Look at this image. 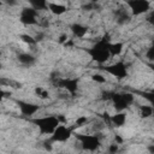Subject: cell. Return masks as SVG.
Returning a JSON list of instances; mask_svg holds the SVG:
<instances>
[{
	"label": "cell",
	"instance_id": "f1b7e54d",
	"mask_svg": "<svg viewBox=\"0 0 154 154\" xmlns=\"http://www.w3.org/2000/svg\"><path fill=\"white\" fill-rule=\"evenodd\" d=\"M108 150H109L111 153H116V152H118V143H113V144H111L109 148H108Z\"/></svg>",
	"mask_w": 154,
	"mask_h": 154
},
{
	"label": "cell",
	"instance_id": "2e32d148",
	"mask_svg": "<svg viewBox=\"0 0 154 154\" xmlns=\"http://www.w3.org/2000/svg\"><path fill=\"white\" fill-rule=\"evenodd\" d=\"M32 8L36 11H45L48 10V1L47 0H28Z\"/></svg>",
	"mask_w": 154,
	"mask_h": 154
},
{
	"label": "cell",
	"instance_id": "4fadbf2b",
	"mask_svg": "<svg viewBox=\"0 0 154 154\" xmlns=\"http://www.w3.org/2000/svg\"><path fill=\"white\" fill-rule=\"evenodd\" d=\"M109 122H111L114 126L120 128V126H123V125L125 124V122H126V114H125L124 112H117L116 114L111 116Z\"/></svg>",
	"mask_w": 154,
	"mask_h": 154
},
{
	"label": "cell",
	"instance_id": "e575fe53",
	"mask_svg": "<svg viewBox=\"0 0 154 154\" xmlns=\"http://www.w3.org/2000/svg\"><path fill=\"white\" fill-rule=\"evenodd\" d=\"M148 149H149L150 152H154V147H153V146H149V147H148Z\"/></svg>",
	"mask_w": 154,
	"mask_h": 154
},
{
	"label": "cell",
	"instance_id": "e0dca14e",
	"mask_svg": "<svg viewBox=\"0 0 154 154\" xmlns=\"http://www.w3.org/2000/svg\"><path fill=\"white\" fill-rule=\"evenodd\" d=\"M123 47L124 45L122 42H116V43H109L108 46V49H109V53H111V57H114V55H119L123 51Z\"/></svg>",
	"mask_w": 154,
	"mask_h": 154
},
{
	"label": "cell",
	"instance_id": "6da1fadb",
	"mask_svg": "<svg viewBox=\"0 0 154 154\" xmlns=\"http://www.w3.org/2000/svg\"><path fill=\"white\" fill-rule=\"evenodd\" d=\"M109 43H111V37H109V34L106 32L94 46H91L89 48H83V49L87 54L90 55V58L94 61H96L99 65H101V64H105L106 60H108L111 57V53L108 49Z\"/></svg>",
	"mask_w": 154,
	"mask_h": 154
},
{
	"label": "cell",
	"instance_id": "d590c367",
	"mask_svg": "<svg viewBox=\"0 0 154 154\" xmlns=\"http://www.w3.org/2000/svg\"><path fill=\"white\" fill-rule=\"evenodd\" d=\"M90 1H91V2H97L99 0H90Z\"/></svg>",
	"mask_w": 154,
	"mask_h": 154
},
{
	"label": "cell",
	"instance_id": "44dd1931",
	"mask_svg": "<svg viewBox=\"0 0 154 154\" xmlns=\"http://www.w3.org/2000/svg\"><path fill=\"white\" fill-rule=\"evenodd\" d=\"M20 40L24 42V43H26V45H29V46H34V45H36V38L35 37H32V36H30V35H28V34H22L20 36Z\"/></svg>",
	"mask_w": 154,
	"mask_h": 154
},
{
	"label": "cell",
	"instance_id": "ac0fdd59",
	"mask_svg": "<svg viewBox=\"0 0 154 154\" xmlns=\"http://www.w3.org/2000/svg\"><path fill=\"white\" fill-rule=\"evenodd\" d=\"M154 112V107L150 106H140V116L141 118H149Z\"/></svg>",
	"mask_w": 154,
	"mask_h": 154
},
{
	"label": "cell",
	"instance_id": "603a6c76",
	"mask_svg": "<svg viewBox=\"0 0 154 154\" xmlns=\"http://www.w3.org/2000/svg\"><path fill=\"white\" fill-rule=\"evenodd\" d=\"M88 123V118L87 117H84V116H81V117H78L77 118V120H76V123H75V125L72 126V129L75 130V129H77V128H82L83 125H85Z\"/></svg>",
	"mask_w": 154,
	"mask_h": 154
},
{
	"label": "cell",
	"instance_id": "30bf717a",
	"mask_svg": "<svg viewBox=\"0 0 154 154\" xmlns=\"http://www.w3.org/2000/svg\"><path fill=\"white\" fill-rule=\"evenodd\" d=\"M16 103L18 105V108L20 109V113L23 116H34L41 107L36 103H31V102H26L23 100H16Z\"/></svg>",
	"mask_w": 154,
	"mask_h": 154
},
{
	"label": "cell",
	"instance_id": "8992f818",
	"mask_svg": "<svg viewBox=\"0 0 154 154\" xmlns=\"http://www.w3.org/2000/svg\"><path fill=\"white\" fill-rule=\"evenodd\" d=\"M72 131H73L72 126L59 125L46 142H47V143H51V144H52V143H57V142H65V141H67V140L71 137Z\"/></svg>",
	"mask_w": 154,
	"mask_h": 154
},
{
	"label": "cell",
	"instance_id": "1f68e13d",
	"mask_svg": "<svg viewBox=\"0 0 154 154\" xmlns=\"http://www.w3.org/2000/svg\"><path fill=\"white\" fill-rule=\"evenodd\" d=\"M122 142H123V140L118 135H116V143H122Z\"/></svg>",
	"mask_w": 154,
	"mask_h": 154
},
{
	"label": "cell",
	"instance_id": "ba28073f",
	"mask_svg": "<svg viewBox=\"0 0 154 154\" xmlns=\"http://www.w3.org/2000/svg\"><path fill=\"white\" fill-rule=\"evenodd\" d=\"M124 1L129 6L134 16H140L142 13H146L150 8V4L148 0H124Z\"/></svg>",
	"mask_w": 154,
	"mask_h": 154
},
{
	"label": "cell",
	"instance_id": "836d02e7",
	"mask_svg": "<svg viewBox=\"0 0 154 154\" xmlns=\"http://www.w3.org/2000/svg\"><path fill=\"white\" fill-rule=\"evenodd\" d=\"M58 118H59L60 123H61V122H63V123H65V120H66V119H65V117H63V116H58Z\"/></svg>",
	"mask_w": 154,
	"mask_h": 154
},
{
	"label": "cell",
	"instance_id": "52a82bcc",
	"mask_svg": "<svg viewBox=\"0 0 154 154\" xmlns=\"http://www.w3.org/2000/svg\"><path fill=\"white\" fill-rule=\"evenodd\" d=\"M52 82H53L54 87L63 88V89L67 90L71 95H75L77 89H78L79 78H61V77H57Z\"/></svg>",
	"mask_w": 154,
	"mask_h": 154
},
{
	"label": "cell",
	"instance_id": "d6a6232c",
	"mask_svg": "<svg viewBox=\"0 0 154 154\" xmlns=\"http://www.w3.org/2000/svg\"><path fill=\"white\" fill-rule=\"evenodd\" d=\"M147 65H148V67H150V70H152L153 73H154V63H148Z\"/></svg>",
	"mask_w": 154,
	"mask_h": 154
},
{
	"label": "cell",
	"instance_id": "7a4b0ae2",
	"mask_svg": "<svg viewBox=\"0 0 154 154\" xmlns=\"http://www.w3.org/2000/svg\"><path fill=\"white\" fill-rule=\"evenodd\" d=\"M30 122L36 125L40 130L41 134L45 135H52L54 130L60 125V120L57 116H46V117H40V118H32Z\"/></svg>",
	"mask_w": 154,
	"mask_h": 154
},
{
	"label": "cell",
	"instance_id": "277c9868",
	"mask_svg": "<svg viewBox=\"0 0 154 154\" xmlns=\"http://www.w3.org/2000/svg\"><path fill=\"white\" fill-rule=\"evenodd\" d=\"M99 70H102L109 75H112L113 77L118 78V79H123L125 77H128V66L123 63V61H118L116 64H112V65H99L97 66Z\"/></svg>",
	"mask_w": 154,
	"mask_h": 154
},
{
	"label": "cell",
	"instance_id": "4316f807",
	"mask_svg": "<svg viewBox=\"0 0 154 154\" xmlns=\"http://www.w3.org/2000/svg\"><path fill=\"white\" fill-rule=\"evenodd\" d=\"M113 94H114V91H103L101 99H102V100H106V101H109V100L112 99Z\"/></svg>",
	"mask_w": 154,
	"mask_h": 154
},
{
	"label": "cell",
	"instance_id": "484cf974",
	"mask_svg": "<svg viewBox=\"0 0 154 154\" xmlns=\"http://www.w3.org/2000/svg\"><path fill=\"white\" fill-rule=\"evenodd\" d=\"M91 79L94 81V82H96V83H105L106 82V78L102 76V75H100V73H94V75H91Z\"/></svg>",
	"mask_w": 154,
	"mask_h": 154
},
{
	"label": "cell",
	"instance_id": "9c48e42d",
	"mask_svg": "<svg viewBox=\"0 0 154 154\" xmlns=\"http://www.w3.org/2000/svg\"><path fill=\"white\" fill-rule=\"evenodd\" d=\"M19 22L24 25H35L38 24L37 11L32 7H24L19 14Z\"/></svg>",
	"mask_w": 154,
	"mask_h": 154
},
{
	"label": "cell",
	"instance_id": "d6986e66",
	"mask_svg": "<svg viewBox=\"0 0 154 154\" xmlns=\"http://www.w3.org/2000/svg\"><path fill=\"white\" fill-rule=\"evenodd\" d=\"M137 94H140L143 99H146L153 107H154V89L149 90V91H135Z\"/></svg>",
	"mask_w": 154,
	"mask_h": 154
},
{
	"label": "cell",
	"instance_id": "f546056e",
	"mask_svg": "<svg viewBox=\"0 0 154 154\" xmlns=\"http://www.w3.org/2000/svg\"><path fill=\"white\" fill-rule=\"evenodd\" d=\"M66 41H67V35H66V34L60 35V37H59V43H65Z\"/></svg>",
	"mask_w": 154,
	"mask_h": 154
},
{
	"label": "cell",
	"instance_id": "3957f363",
	"mask_svg": "<svg viewBox=\"0 0 154 154\" xmlns=\"http://www.w3.org/2000/svg\"><path fill=\"white\" fill-rule=\"evenodd\" d=\"M135 100V96L132 93L125 91V93H114L111 101L113 102V107L116 112H123L125 108H128Z\"/></svg>",
	"mask_w": 154,
	"mask_h": 154
},
{
	"label": "cell",
	"instance_id": "8fae6325",
	"mask_svg": "<svg viewBox=\"0 0 154 154\" xmlns=\"http://www.w3.org/2000/svg\"><path fill=\"white\" fill-rule=\"evenodd\" d=\"M113 16H114L116 22H117L118 24H120V25H123V24L130 22V19H131V14H130L125 8H123V7L117 8V10L113 12Z\"/></svg>",
	"mask_w": 154,
	"mask_h": 154
},
{
	"label": "cell",
	"instance_id": "ffe728a7",
	"mask_svg": "<svg viewBox=\"0 0 154 154\" xmlns=\"http://www.w3.org/2000/svg\"><path fill=\"white\" fill-rule=\"evenodd\" d=\"M0 83L2 87H11V88H14V89H20L22 88V83H18L16 81H12V79H7V78H1L0 79Z\"/></svg>",
	"mask_w": 154,
	"mask_h": 154
},
{
	"label": "cell",
	"instance_id": "cb8c5ba5",
	"mask_svg": "<svg viewBox=\"0 0 154 154\" xmlns=\"http://www.w3.org/2000/svg\"><path fill=\"white\" fill-rule=\"evenodd\" d=\"M146 58H147L150 63H154V42H153V45L148 48V51H147V53H146Z\"/></svg>",
	"mask_w": 154,
	"mask_h": 154
},
{
	"label": "cell",
	"instance_id": "d4e9b609",
	"mask_svg": "<svg viewBox=\"0 0 154 154\" xmlns=\"http://www.w3.org/2000/svg\"><path fill=\"white\" fill-rule=\"evenodd\" d=\"M82 8H83L84 11H93V10L99 8V6H97L96 2H91V1H90V2H88V4H85V5H83Z\"/></svg>",
	"mask_w": 154,
	"mask_h": 154
},
{
	"label": "cell",
	"instance_id": "7c38bea8",
	"mask_svg": "<svg viewBox=\"0 0 154 154\" xmlns=\"http://www.w3.org/2000/svg\"><path fill=\"white\" fill-rule=\"evenodd\" d=\"M70 29H71V32L75 37H78V38H83L85 36V34L88 32V28L84 26L83 24H79V23H73L70 25Z\"/></svg>",
	"mask_w": 154,
	"mask_h": 154
},
{
	"label": "cell",
	"instance_id": "5b68a950",
	"mask_svg": "<svg viewBox=\"0 0 154 154\" xmlns=\"http://www.w3.org/2000/svg\"><path fill=\"white\" fill-rule=\"evenodd\" d=\"M75 137L81 142L82 148L84 150H89V152H94L96 150L101 142H100V137L97 135H85V134H75Z\"/></svg>",
	"mask_w": 154,
	"mask_h": 154
},
{
	"label": "cell",
	"instance_id": "9a60e30c",
	"mask_svg": "<svg viewBox=\"0 0 154 154\" xmlns=\"http://www.w3.org/2000/svg\"><path fill=\"white\" fill-rule=\"evenodd\" d=\"M18 61L22 64V65H25V66H31L35 64L36 61V58L29 53H20L18 55Z\"/></svg>",
	"mask_w": 154,
	"mask_h": 154
},
{
	"label": "cell",
	"instance_id": "83f0119b",
	"mask_svg": "<svg viewBox=\"0 0 154 154\" xmlns=\"http://www.w3.org/2000/svg\"><path fill=\"white\" fill-rule=\"evenodd\" d=\"M147 22H148L150 25L154 26V12H150V13L148 14V17H147Z\"/></svg>",
	"mask_w": 154,
	"mask_h": 154
},
{
	"label": "cell",
	"instance_id": "4dcf8cb0",
	"mask_svg": "<svg viewBox=\"0 0 154 154\" xmlns=\"http://www.w3.org/2000/svg\"><path fill=\"white\" fill-rule=\"evenodd\" d=\"M6 2H7L10 6H13V5H16V4H17V1H16V0H6Z\"/></svg>",
	"mask_w": 154,
	"mask_h": 154
},
{
	"label": "cell",
	"instance_id": "7402d4cb",
	"mask_svg": "<svg viewBox=\"0 0 154 154\" xmlns=\"http://www.w3.org/2000/svg\"><path fill=\"white\" fill-rule=\"evenodd\" d=\"M35 94L40 97V99H48L49 97V93L45 89V88H42V87H36L35 88Z\"/></svg>",
	"mask_w": 154,
	"mask_h": 154
},
{
	"label": "cell",
	"instance_id": "5bb4252c",
	"mask_svg": "<svg viewBox=\"0 0 154 154\" xmlns=\"http://www.w3.org/2000/svg\"><path fill=\"white\" fill-rule=\"evenodd\" d=\"M48 10L55 14V16H61L67 11V7L61 4H55V2H48Z\"/></svg>",
	"mask_w": 154,
	"mask_h": 154
}]
</instances>
